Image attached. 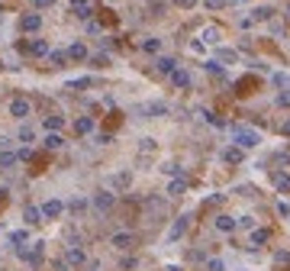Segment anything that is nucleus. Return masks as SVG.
Masks as SVG:
<instances>
[{"mask_svg":"<svg viewBox=\"0 0 290 271\" xmlns=\"http://www.w3.org/2000/svg\"><path fill=\"white\" fill-rule=\"evenodd\" d=\"M232 142H236L239 148H258L261 146V136L255 129H248V126H232Z\"/></svg>","mask_w":290,"mask_h":271,"instance_id":"nucleus-1","label":"nucleus"},{"mask_svg":"<svg viewBox=\"0 0 290 271\" xmlns=\"http://www.w3.org/2000/svg\"><path fill=\"white\" fill-rule=\"evenodd\" d=\"M91 207L97 210L100 217H107L110 210L116 207V194H113V191H107V187H103V191H97V194H94V197H91Z\"/></svg>","mask_w":290,"mask_h":271,"instance_id":"nucleus-2","label":"nucleus"},{"mask_svg":"<svg viewBox=\"0 0 290 271\" xmlns=\"http://www.w3.org/2000/svg\"><path fill=\"white\" fill-rule=\"evenodd\" d=\"M39 213H42V220H58L61 213H65V203L52 197V200H46L42 207H39Z\"/></svg>","mask_w":290,"mask_h":271,"instance_id":"nucleus-3","label":"nucleus"},{"mask_svg":"<svg viewBox=\"0 0 290 271\" xmlns=\"http://www.w3.org/2000/svg\"><path fill=\"white\" fill-rule=\"evenodd\" d=\"M65 262L68 265H74V268H81V265H87V252L81 246H74V242H71L68 246V252H65Z\"/></svg>","mask_w":290,"mask_h":271,"instance_id":"nucleus-4","label":"nucleus"},{"mask_svg":"<svg viewBox=\"0 0 290 271\" xmlns=\"http://www.w3.org/2000/svg\"><path fill=\"white\" fill-rule=\"evenodd\" d=\"M213 229L222 232V236H232V232H236V217H229V213H219V217L213 220Z\"/></svg>","mask_w":290,"mask_h":271,"instance_id":"nucleus-5","label":"nucleus"},{"mask_svg":"<svg viewBox=\"0 0 290 271\" xmlns=\"http://www.w3.org/2000/svg\"><path fill=\"white\" fill-rule=\"evenodd\" d=\"M252 232V236H248V248H261V246H267V239H271V232L265 229V226H255V229H248Z\"/></svg>","mask_w":290,"mask_h":271,"instance_id":"nucleus-6","label":"nucleus"},{"mask_svg":"<svg viewBox=\"0 0 290 271\" xmlns=\"http://www.w3.org/2000/svg\"><path fill=\"white\" fill-rule=\"evenodd\" d=\"M20 29L23 32H39L42 29V13H23L20 16Z\"/></svg>","mask_w":290,"mask_h":271,"instance_id":"nucleus-7","label":"nucleus"},{"mask_svg":"<svg viewBox=\"0 0 290 271\" xmlns=\"http://www.w3.org/2000/svg\"><path fill=\"white\" fill-rule=\"evenodd\" d=\"M168 77H171V84H174L177 91H187V87L193 84V77H191V71H184V68H174V71H171Z\"/></svg>","mask_w":290,"mask_h":271,"instance_id":"nucleus-8","label":"nucleus"},{"mask_svg":"<svg viewBox=\"0 0 290 271\" xmlns=\"http://www.w3.org/2000/svg\"><path fill=\"white\" fill-rule=\"evenodd\" d=\"M110 246L113 248H120V252H126V248H132L136 246V236H132V232H113V239H110Z\"/></svg>","mask_w":290,"mask_h":271,"instance_id":"nucleus-9","label":"nucleus"},{"mask_svg":"<svg viewBox=\"0 0 290 271\" xmlns=\"http://www.w3.org/2000/svg\"><path fill=\"white\" fill-rule=\"evenodd\" d=\"M222 162H226V165H242L245 162V148H239L236 142L226 146V148H222Z\"/></svg>","mask_w":290,"mask_h":271,"instance_id":"nucleus-10","label":"nucleus"},{"mask_svg":"<svg viewBox=\"0 0 290 271\" xmlns=\"http://www.w3.org/2000/svg\"><path fill=\"white\" fill-rule=\"evenodd\" d=\"M29 100H26V97H13V100H10V116H16V120H26V116H29Z\"/></svg>","mask_w":290,"mask_h":271,"instance_id":"nucleus-11","label":"nucleus"},{"mask_svg":"<svg viewBox=\"0 0 290 271\" xmlns=\"http://www.w3.org/2000/svg\"><path fill=\"white\" fill-rule=\"evenodd\" d=\"M187 226H191V217H187V213H184V217H177L174 223H171V229H168V242L181 239L184 232H187Z\"/></svg>","mask_w":290,"mask_h":271,"instance_id":"nucleus-12","label":"nucleus"},{"mask_svg":"<svg viewBox=\"0 0 290 271\" xmlns=\"http://www.w3.org/2000/svg\"><path fill=\"white\" fill-rule=\"evenodd\" d=\"M65 55H68L71 62H87V58H91V52H87V46H84V42H71Z\"/></svg>","mask_w":290,"mask_h":271,"instance_id":"nucleus-13","label":"nucleus"},{"mask_svg":"<svg viewBox=\"0 0 290 271\" xmlns=\"http://www.w3.org/2000/svg\"><path fill=\"white\" fill-rule=\"evenodd\" d=\"M65 62H68V55L58 52V49H48L46 52V65L48 68H65Z\"/></svg>","mask_w":290,"mask_h":271,"instance_id":"nucleus-14","label":"nucleus"},{"mask_svg":"<svg viewBox=\"0 0 290 271\" xmlns=\"http://www.w3.org/2000/svg\"><path fill=\"white\" fill-rule=\"evenodd\" d=\"M129 184H132V174H129V171H120V174L110 178V191H126Z\"/></svg>","mask_w":290,"mask_h":271,"instance_id":"nucleus-15","label":"nucleus"},{"mask_svg":"<svg viewBox=\"0 0 290 271\" xmlns=\"http://www.w3.org/2000/svg\"><path fill=\"white\" fill-rule=\"evenodd\" d=\"M94 126H97V123H94V116H77V120H74V132H77V136H91Z\"/></svg>","mask_w":290,"mask_h":271,"instance_id":"nucleus-16","label":"nucleus"},{"mask_svg":"<svg viewBox=\"0 0 290 271\" xmlns=\"http://www.w3.org/2000/svg\"><path fill=\"white\" fill-rule=\"evenodd\" d=\"M219 26H206L203 32H200V42H203V46H219Z\"/></svg>","mask_w":290,"mask_h":271,"instance_id":"nucleus-17","label":"nucleus"},{"mask_svg":"<svg viewBox=\"0 0 290 271\" xmlns=\"http://www.w3.org/2000/svg\"><path fill=\"white\" fill-rule=\"evenodd\" d=\"M48 39H32L29 42V55H36V58H46V52H48Z\"/></svg>","mask_w":290,"mask_h":271,"instance_id":"nucleus-18","label":"nucleus"},{"mask_svg":"<svg viewBox=\"0 0 290 271\" xmlns=\"http://www.w3.org/2000/svg\"><path fill=\"white\" fill-rule=\"evenodd\" d=\"M168 103H161V100H155V103H148V107H145V113L152 116V120H161V116H168Z\"/></svg>","mask_w":290,"mask_h":271,"instance_id":"nucleus-19","label":"nucleus"},{"mask_svg":"<svg viewBox=\"0 0 290 271\" xmlns=\"http://www.w3.org/2000/svg\"><path fill=\"white\" fill-rule=\"evenodd\" d=\"M184 194H187V181H184V178H171L168 197H184Z\"/></svg>","mask_w":290,"mask_h":271,"instance_id":"nucleus-20","label":"nucleus"},{"mask_svg":"<svg viewBox=\"0 0 290 271\" xmlns=\"http://www.w3.org/2000/svg\"><path fill=\"white\" fill-rule=\"evenodd\" d=\"M274 13H277L274 7H258L248 20H252V23H265V20H274Z\"/></svg>","mask_w":290,"mask_h":271,"instance_id":"nucleus-21","label":"nucleus"},{"mask_svg":"<svg viewBox=\"0 0 290 271\" xmlns=\"http://www.w3.org/2000/svg\"><path fill=\"white\" fill-rule=\"evenodd\" d=\"M42 126H46V132H58L61 126H65V120L55 116V113H48V116H42Z\"/></svg>","mask_w":290,"mask_h":271,"instance_id":"nucleus-22","label":"nucleus"},{"mask_svg":"<svg viewBox=\"0 0 290 271\" xmlns=\"http://www.w3.org/2000/svg\"><path fill=\"white\" fill-rule=\"evenodd\" d=\"M42 146H46L48 152H55V148H61V146H65V139H61V132H46Z\"/></svg>","mask_w":290,"mask_h":271,"instance_id":"nucleus-23","label":"nucleus"},{"mask_svg":"<svg viewBox=\"0 0 290 271\" xmlns=\"http://www.w3.org/2000/svg\"><path fill=\"white\" fill-rule=\"evenodd\" d=\"M87 87H94V77H71L68 81V91H87Z\"/></svg>","mask_w":290,"mask_h":271,"instance_id":"nucleus-24","label":"nucleus"},{"mask_svg":"<svg viewBox=\"0 0 290 271\" xmlns=\"http://www.w3.org/2000/svg\"><path fill=\"white\" fill-rule=\"evenodd\" d=\"M155 68H158V74H171V71L177 68V62H174V58H168V55H161L158 62H155Z\"/></svg>","mask_w":290,"mask_h":271,"instance_id":"nucleus-25","label":"nucleus"},{"mask_svg":"<svg viewBox=\"0 0 290 271\" xmlns=\"http://www.w3.org/2000/svg\"><path fill=\"white\" fill-rule=\"evenodd\" d=\"M23 220H26V226H39V223H42L39 207H26V210H23Z\"/></svg>","mask_w":290,"mask_h":271,"instance_id":"nucleus-26","label":"nucleus"},{"mask_svg":"<svg viewBox=\"0 0 290 271\" xmlns=\"http://www.w3.org/2000/svg\"><path fill=\"white\" fill-rule=\"evenodd\" d=\"M71 10H74L77 20H91V16H94V3H91V0H87V3H77V7H71Z\"/></svg>","mask_w":290,"mask_h":271,"instance_id":"nucleus-27","label":"nucleus"},{"mask_svg":"<svg viewBox=\"0 0 290 271\" xmlns=\"http://www.w3.org/2000/svg\"><path fill=\"white\" fill-rule=\"evenodd\" d=\"M258 226V220L252 217V213H242V217H236V229H255Z\"/></svg>","mask_w":290,"mask_h":271,"instance_id":"nucleus-28","label":"nucleus"},{"mask_svg":"<svg viewBox=\"0 0 290 271\" xmlns=\"http://www.w3.org/2000/svg\"><path fill=\"white\" fill-rule=\"evenodd\" d=\"M200 116H203V120H206V123H210V126H216V129H229V126H226V120H219V116H216L213 110H203V113H200Z\"/></svg>","mask_w":290,"mask_h":271,"instance_id":"nucleus-29","label":"nucleus"},{"mask_svg":"<svg viewBox=\"0 0 290 271\" xmlns=\"http://www.w3.org/2000/svg\"><path fill=\"white\" fill-rule=\"evenodd\" d=\"M158 49H161V39H142V52H148V55H158Z\"/></svg>","mask_w":290,"mask_h":271,"instance_id":"nucleus-30","label":"nucleus"},{"mask_svg":"<svg viewBox=\"0 0 290 271\" xmlns=\"http://www.w3.org/2000/svg\"><path fill=\"white\" fill-rule=\"evenodd\" d=\"M10 242H13V246H26V242H29V229H16V232H10Z\"/></svg>","mask_w":290,"mask_h":271,"instance_id":"nucleus-31","label":"nucleus"},{"mask_svg":"<svg viewBox=\"0 0 290 271\" xmlns=\"http://www.w3.org/2000/svg\"><path fill=\"white\" fill-rule=\"evenodd\" d=\"M274 184H277V191H281V194H287V191H290V178H287V171L274 174Z\"/></svg>","mask_w":290,"mask_h":271,"instance_id":"nucleus-32","label":"nucleus"},{"mask_svg":"<svg viewBox=\"0 0 290 271\" xmlns=\"http://www.w3.org/2000/svg\"><path fill=\"white\" fill-rule=\"evenodd\" d=\"M16 165V152H0V168H10Z\"/></svg>","mask_w":290,"mask_h":271,"instance_id":"nucleus-33","label":"nucleus"},{"mask_svg":"<svg viewBox=\"0 0 290 271\" xmlns=\"http://www.w3.org/2000/svg\"><path fill=\"white\" fill-rule=\"evenodd\" d=\"M206 271H226V262L222 258H206Z\"/></svg>","mask_w":290,"mask_h":271,"instance_id":"nucleus-34","label":"nucleus"},{"mask_svg":"<svg viewBox=\"0 0 290 271\" xmlns=\"http://www.w3.org/2000/svg\"><path fill=\"white\" fill-rule=\"evenodd\" d=\"M203 68L210 71V74H222V62H216V58H210V62H203Z\"/></svg>","mask_w":290,"mask_h":271,"instance_id":"nucleus-35","label":"nucleus"},{"mask_svg":"<svg viewBox=\"0 0 290 271\" xmlns=\"http://www.w3.org/2000/svg\"><path fill=\"white\" fill-rule=\"evenodd\" d=\"M236 58H239V55L232 52V49H219V62H229V65H236Z\"/></svg>","mask_w":290,"mask_h":271,"instance_id":"nucleus-36","label":"nucleus"},{"mask_svg":"<svg viewBox=\"0 0 290 271\" xmlns=\"http://www.w3.org/2000/svg\"><path fill=\"white\" fill-rule=\"evenodd\" d=\"M32 139H36V132H32L29 126H23V129H20V142H23V146H29Z\"/></svg>","mask_w":290,"mask_h":271,"instance_id":"nucleus-37","label":"nucleus"},{"mask_svg":"<svg viewBox=\"0 0 290 271\" xmlns=\"http://www.w3.org/2000/svg\"><path fill=\"white\" fill-rule=\"evenodd\" d=\"M94 142H97V146H110V142H113V136H110V132H97V136H94Z\"/></svg>","mask_w":290,"mask_h":271,"instance_id":"nucleus-38","label":"nucleus"},{"mask_svg":"<svg viewBox=\"0 0 290 271\" xmlns=\"http://www.w3.org/2000/svg\"><path fill=\"white\" fill-rule=\"evenodd\" d=\"M277 213H281V220H287V217H290V207H287V200H284V197L277 200Z\"/></svg>","mask_w":290,"mask_h":271,"instance_id":"nucleus-39","label":"nucleus"},{"mask_svg":"<svg viewBox=\"0 0 290 271\" xmlns=\"http://www.w3.org/2000/svg\"><path fill=\"white\" fill-rule=\"evenodd\" d=\"M32 7H36V10H52L55 0H32Z\"/></svg>","mask_w":290,"mask_h":271,"instance_id":"nucleus-40","label":"nucleus"},{"mask_svg":"<svg viewBox=\"0 0 290 271\" xmlns=\"http://www.w3.org/2000/svg\"><path fill=\"white\" fill-rule=\"evenodd\" d=\"M91 62H94V65H100V68H107V65H110V55H100V52H97Z\"/></svg>","mask_w":290,"mask_h":271,"instance_id":"nucleus-41","label":"nucleus"},{"mask_svg":"<svg viewBox=\"0 0 290 271\" xmlns=\"http://www.w3.org/2000/svg\"><path fill=\"white\" fill-rule=\"evenodd\" d=\"M274 84L281 87V91H284V87H287V74H284V71H274Z\"/></svg>","mask_w":290,"mask_h":271,"instance_id":"nucleus-42","label":"nucleus"},{"mask_svg":"<svg viewBox=\"0 0 290 271\" xmlns=\"http://www.w3.org/2000/svg\"><path fill=\"white\" fill-rule=\"evenodd\" d=\"M203 3H206V10H222L226 7V0H203Z\"/></svg>","mask_w":290,"mask_h":271,"instance_id":"nucleus-43","label":"nucleus"},{"mask_svg":"<svg viewBox=\"0 0 290 271\" xmlns=\"http://www.w3.org/2000/svg\"><path fill=\"white\" fill-rule=\"evenodd\" d=\"M191 52L193 55H203V42H200V39H193V42H191Z\"/></svg>","mask_w":290,"mask_h":271,"instance_id":"nucleus-44","label":"nucleus"},{"mask_svg":"<svg viewBox=\"0 0 290 271\" xmlns=\"http://www.w3.org/2000/svg\"><path fill=\"white\" fill-rule=\"evenodd\" d=\"M161 171H168V174H181V165H174V162H168Z\"/></svg>","mask_w":290,"mask_h":271,"instance_id":"nucleus-45","label":"nucleus"},{"mask_svg":"<svg viewBox=\"0 0 290 271\" xmlns=\"http://www.w3.org/2000/svg\"><path fill=\"white\" fill-rule=\"evenodd\" d=\"M84 207H87V200H71V210H74V213H84Z\"/></svg>","mask_w":290,"mask_h":271,"instance_id":"nucleus-46","label":"nucleus"},{"mask_svg":"<svg viewBox=\"0 0 290 271\" xmlns=\"http://www.w3.org/2000/svg\"><path fill=\"white\" fill-rule=\"evenodd\" d=\"M274 262H277V265H287V248H281V252H274Z\"/></svg>","mask_w":290,"mask_h":271,"instance_id":"nucleus-47","label":"nucleus"},{"mask_svg":"<svg viewBox=\"0 0 290 271\" xmlns=\"http://www.w3.org/2000/svg\"><path fill=\"white\" fill-rule=\"evenodd\" d=\"M7 146H10V139H7V136H0V152H3Z\"/></svg>","mask_w":290,"mask_h":271,"instance_id":"nucleus-48","label":"nucleus"},{"mask_svg":"<svg viewBox=\"0 0 290 271\" xmlns=\"http://www.w3.org/2000/svg\"><path fill=\"white\" fill-rule=\"evenodd\" d=\"M77 3H87V0H71V7H77Z\"/></svg>","mask_w":290,"mask_h":271,"instance_id":"nucleus-49","label":"nucleus"},{"mask_svg":"<svg viewBox=\"0 0 290 271\" xmlns=\"http://www.w3.org/2000/svg\"><path fill=\"white\" fill-rule=\"evenodd\" d=\"M94 271H97V268H94Z\"/></svg>","mask_w":290,"mask_h":271,"instance_id":"nucleus-50","label":"nucleus"}]
</instances>
